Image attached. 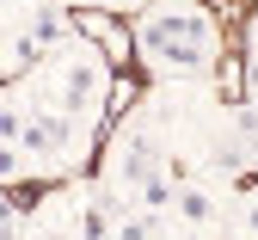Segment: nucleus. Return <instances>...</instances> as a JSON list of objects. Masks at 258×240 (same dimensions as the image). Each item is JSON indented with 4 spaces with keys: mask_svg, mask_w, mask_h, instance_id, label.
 <instances>
[{
    "mask_svg": "<svg viewBox=\"0 0 258 240\" xmlns=\"http://www.w3.org/2000/svg\"><path fill=\"white\" fill-rule=\"evenodd\" d=\"M136 43L154 74H203L215 62V19L190 0H160L154 13H142Z\"/></svg>",
    "mask_w": 258,
    "mask_h": 240,
    "instance_id": "nucleus-1",
    "label": "nucleus"
},
{
    "mask_svg": "<svg viewBox=\"0 0 258 240\" xmlns=\"http://www.w3.org/2000/svg\"><path fill=\"white\" fill-rule=\"evenodd\" d=\"M80 43V37H74ZM49 105L43 111H61V117H74V123H92L105 105V62L99 56H86V50H61L49 56Z\"/></svg>",
    "mask_w": 258,
    "mask_h": 240,
    "instance_id": "nucleus-2",
    "label": "nucleus"
},
{
    "mask_svg": "<svg viewBox=\"0 0 258 240\" xmlns=\"http://www.w3.org/2000/svg\"><path fill=\"white\" fill-rule=\"evenodd\" d=\"M172 210H178L184 228H209V222H215V191H203V185H178V203H172Z\"/></svg>",
    "mask_w": 258,
    "mask_h": 240,
    "instance_id": "nucleus-3",
    "label": "nucleus"
},
{
    "mask_svg": "<svg viewBox=\"0 0 258 240\" xmlns=\"http://www.w3.org/2000/svg\"><path fill=\"white\" fill-rule=\"evenodd\" d=\"M111 240H160V216H123L117 228H111Z\"/></svg>",
    "mask_w": 258,
    "mask_h": 240,
    "instance_id": "nucleus-4",
    "label": "nucleus"
},
{
    "mask_svg": "<svg viewBox=\"0 0 258 240\" xmlns=\"http://www.w3.org/2000/svg\"><path fill=\"white\" fill-rule=\"evenodd\" d=\"M240 240H258V197L246 203V216H240Z\"/></svg>",
    "mask_w": 258,
    "mask_h": 240,
    "instance_id": "nucleus-5",
    "label": "nucleus"
},
{
    "mask_svg": "<svg viewBox=\"0 0 258 240\" xmlns=\"http://www.w3.org/2000/svg\"><path fill=\"white\" fill-rule=\"evenodd\" d=\"M246 92H252V99H258V56H252V62H246Z\"/></svg>",
    "mask_w": 258,
    "mask_h": 240,
    "instance_id": "nucleus-6",
    "label": "nucleus"
},
{
    "mask_svg": "<svg viewBox=\"0 0 258 240\" xmlns=\"http://www.w3.org/2000/svg\"><path fill=\"white\" fill-rule=\"evenodd\" d=\"M246 43H252V56H258V19H252V31H246Z\"/></svg>",
    "mask_w": 258,
    "mask_h": 240,
    "instance_id": "nucleus-7",
    "label": "nucleus"
},
{
    "mask_svg": "<svg viewBox=\"0 0 258 240\" xmlns=\"http://www.w3.org/2000/svg\"><path fill=\"white\" fill-rule=\"evenodd\" d=\"M31 240H55V234H49V228H37V234H31Z\"/></svg>",
    "mask_w": 258,
    "mask_h": 240,
    "instance_id": "nucleus-8",
    "label": "nucleus"
}]
</instances>
